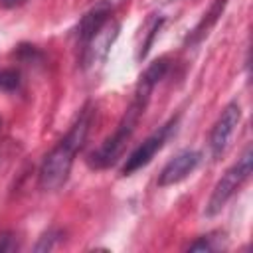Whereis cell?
I'll use <instances>...</instances> for the list:
<instances>
[{"label": "cell", "mask_w": 253, "mask_h": 253, "mask_svg": "<svg viewBox=\"0 0 253 253\" xmlns=\"http://www.w3.org/2000/svg\"><path fill=\"white\" fill-rule=\"evenodd\" d=\"M154 87L156 85L148 77L140 75V79L136 83V89H134V97H132L130 105L126 107L119 126L115 128V132L111 136L105 138V142L97 150H93L89 154V158H87L89 168L105 170V168H111L121 158L123 150L126 148V144H128V140H130V136H132V132H134V128L140 121V117L144 115V111L148 107V101H150V95H152Z\"/></svg>", "instance_id": "1"}, {"label": "cell", "mask_w": 253, "mask_h": 253, "mask_svg": "<svg viewBox=\"0 0 253 253\" xmlns=\"http://www.w3.org/2000/svg\"><path fill=\"white\" fill-rule=\"evenodd\" d=\"M91 121H93V111L87 105L81 111V115L77 117V121L73 123V126L67 130V134L59 140V144L53 146L51 152L43 158L42 168H40V188L42 190L53 192L65 184V180L69 178L75 154L79 152V148L83 146V142L89 134Z\"/></svg>", "instance_id": "2"}, {"label": "cell", "mask_w": 253, "mask_h": 253, "mask_svg": "<svg viewBox=\"0 0 253 253\" xmlns=\"http://www.w3.org/2000/svg\"><path fill=\"white\" fill-rule=\"evenodd\" d=\"M251 170H253V152H251V146H247L243 150V154L237 158V162L225 170V174L217 180V184L213 186L211 190V196L206 204V210L204 213L208 217L219 213L223 210V206L229 202V198L243 186V182L251 176Z\"/></svg>", "instance_id": "3"}, {"label": "cell", "mask_w": 253, "mask_h": 253, "mask_svg": "<svg viewBox=\"0 0 253 253\" xmlns=\"http://www.w3.org/2000/svg\"><path fill=\"white\" fill-rule=\"evenodd\" d=\"M239 121H241V107H239L237 101H233V103H229L221 111V115L217 117V121L211 126L210 140H208L210 142V154H211V158H219L225 152V148H227V144H229L235 128L239 126Z\"/></svg>", "instance_id": "4"}, {"label": "cell", "mask_w": 253, "mask_h": 253, "mask_svg": "<svg viewBox=\"0 0 253 253\" xmlns=\"http://www.w3.org/2000/svg\"><path fill=\"white\" fill-rule=\"evenodd\" d=\"M174 125H176V119L168 121L164 126H160V128L154 130L150 136H146V138L128 154V158H126V162H125V166H123V174L128 176V174H132V172L144 168V166L154 158V154L164 146V142H166L168 134L172 132Z\"/></svg>", "instance_id": "5"}, {"label": "cell", "mask_w": 253, "mask_h": 253, "mask_svg": "<svg viewBox=\"0 0 253 253\" xmlns=\"http://www.w3.org/2000/svg\"><path fill=\"white\" fill-rule=\"evenodd\" d=\"M119 30H121V26H119L117 22H111V20H109V22L83 45V57H81V61H83V67H85V69H95V67H99V65L107 59L109 49H111L113 42H115L117 36H119Z\"/></svg>", "instance_id": "6"}, {"label": "cell", "mask_w": 253, "mask_h": 253, "mask_svg": "<svg viewBox=\"0 0 253 253\" xmlns=\"http://www.w3.org/2000/svg\"><path fill=\"white\" fill-rule=\"evenodd\" d=\"M202 154L198 150H182L178 152L160 172L158 176V186L160 188H168L174 186L178 182H182L184 178H188L200 164Z\"/></svg>", "instance_id": "7"}, {"label": "cell", "mask_w": 253, "mask_h": 253, "mask_svg": "<svg viewBox=\"0 0 253 253\" xmlns=\"http://www.w3.org/2000/svg\"><path fill=\"white\" fill-rule=\"evenodd\" d=\"M111 12H113V4L103 0V2H97L93 8H89L83 18L79 20V26H77V42L81 45H85L111 18Z\"/></svg>", "instance_id": "8"}, {"label": "cell", "mask_w": 253, "mask_h": 253, "mask_svg": "<svg viewBox=\"0 0 253 253\" xmlns=\"http://www.w3.org/2000/svg\"><path fill=\"white\" fill-rule=\"evenodd\" d=\"M225 2L227 0H215L213 2V6L210 8V12L208 14H204V18L200 20V24L192 30V34L188 36V43H196V42H200L204 36H208V32H210V28L217 22V18L221 16V12H223V8H225Z\"/></svg>", "instance_id": "9"}, {"label": "cell", "mask_w": 253, "mask_h": 253, "mask_svg": "<svg viewBox=\"0 0 253 253\" xmlns=\"http://www.w3.org/2000/svg\"><path fill=\"white\" fill-rule=\"evenodd\" d=\"M61 231L59 229H47L42 237H40V241L36 243V247H34V251H51L59 241H61Z\"/></svg>", "instance_id": "10"}, {"label": "cell", "mask_w": 253, "mask_h": 253, "mask_svg": "<svg viewBox=\"0 0 253 253\" xmlns=\"http://www.w3.org/2000/svg\"><path fill=\"white\" fill-rule=\"evenodd\" d=\"M20 87V73L16 69H0V89L16 91Z\"/></svg>", "instance_id": "11"}, {"label": "cell", "mask_w": 253, "mask_h": 253, "mask_svg": "<svg viewBox=\"0 0 253 253\" xmlns=\"http://www.w3.org/2000/svg\"><path fill=\"white\" fill-rule=\"evenodd\" d=\"M211 249H215V245L211 243V235H204L186 247V251H211Z\"/></svg>", "instance_id": "12"}, {"label": "cell", "mask_w": 253, "mask_h": 253, "mask_svg": "<svg viewBox=\"0 0 253 253\" xmlns=\"http://www.w3.org/2000/svg\"><path fill=\"white\" fill-rule=\"evenodd\" d=\"M20 245H18V239L14 233H0V253H6V251H16Z\"/></svg>", "instance_id": "13"}, {"label": "cell", "mask_w": 253, "mask_h": 253, "mask_svg": "<svg viewBox=\"0 0 253 253\" xmlns=\"http://www.w3.org/2000/svg\"><path fill=\"white\" fill-rule=\"evenodd\" d=\"M24 2H28V0H0V6H4V8H14V6H20V4H24Z\"/></svg>", "instance_id": "14"}, {"label": "cell", "mask_w": 253, "mask_h": 253, "mask_svg": "<svg viewBox=\"0 0 253 253\" xmlns=\"http://www.w3.org/2000/svg\"><path fill=\"white\" fill-rule=\"evenodd\" d=\"M0 128H2V121H0Z\"/></svg>", "instance_id": "15"}]
</instances>
